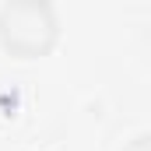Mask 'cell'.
<instances>
[{"label": "cell", "instance_id": "cell-1", "mask_svg": "<svg viewBox=\"0 0 151 151\" xmlns=\"http://www.w3.org/2000/svg\"><path fill=\"white\" fill-rule=\"evenodd\" d=\"M0 35H4V46L14 53H25V56L42 53L53 42V14L46 0H14L11 7H4Z\"/></svg>", "mask_w": 151, "mask_h": 151}]
</instances>
